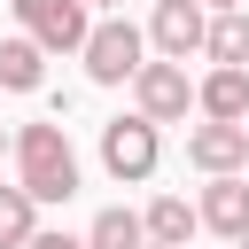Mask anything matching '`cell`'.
<instances>
[{
	"mask_svg": "<svg viewBox=\"0 0 249 249\" xmlns=\"http://www.w3.org/2000/svg\"><path fill=\"white\" fill-rule=\"evenodd\" d=\"M16 187L31 195V202H70L78 195V156H70V140H62V124H23L16 132Z\"/></svg>",
	"mask_w": 249,
	"mask_h": 249,
	"instance_id": "cell-1",
	"label": "cell"
},
{
	"mask_svg": "<svg viewBox=\"0 0 249 249\" xmlns=\"http://www.w3.org/2000/svg\"><path fill=\"white\" fill-rule=\"evenodd\" d=\"M8 8H16L23 39H31L39 54H86V39H93L86 0H8Z\"/></svg>",
	"mask_w": 249,
	"mask_h": 249,
	"instance_id": "cell-2",
	"label": "cell"
},
{
	"mask_svg": "<svg viewBox=\"0 0 249 249\" xmlns=\"http://www.w3.org/2000/svg\"><path fill=\"white\" fill-rule=\"evenodd\" d=\"M101 163H109V179H124V187L156 179V163H163L156 124H148L140 109H132V117H109V124H101Z\"/></svg>",
	"mask_w": 249,
	"mask_h": 249,
	"instance_id": "cell-3",
	"label": "cell"
},
{
	"mask_svg": "<svg viewBox=\"0 0 249 249\" xmlns=\"http://www.w3.org/2000/svg\"><path fill=\"white\" fill-rule=\"evenodd\" d=\"M140 31L124 23V16H109V23H93V39H86V78L93 86H124V78H140Z\"/></svg>",
	"mask_w": 249,
	"mask_h": 249,
	"instance_id": "cell-4",
	"label": "cell"
},
{
	"mask_svg": "<svg viewBox=\"0 0 249 249\" xmlns=\"http://www.w3.org/2000/svg\"><path fill=\"white\" fill-rule=\"evenodd\" d=\"M132 101H140V117H148V124H179V117L195 109V86H187V70H179V62H140Z\"/></svg>",
	"mask_w": 249,
	"mask_h": 249,
	"instance_id": "cell-5",
	"label": "cell"
},
{
	"mask_svg": "<svg viewBox=\"0 0 249 249\" xmlns=\"http://www.w3.org/2000/svg\"><path fill=\"white\" fill-rule=\"evenodd\" d=\"M187 163L195 171H210V179H241V163H249V124H195L187 132Z\"/></svg>",
	"mask_w": 249,
	"mask_h": 249,
	"instance_id": "cell-6",
	"label": "cell"
},
{
	"mask_svg": "<svg viewBox=\"0 0 249 249\" xmlns=\"http://www.w3.org/2000/svg\"><path fill=\"white\" fill-rule=\"evenodd\" d=\"M148 39L163 47V62H187V54H202V39H210V16H202V0H156V23H148Z\"/></svg>",
	"mask_w": 249,
	"mask_h": 249,
	"instance_id": "cell-7",
	"label": "cell"
},
{
	"mask_svg": "<svg viewBox=\"0 0 249 249\" xmlns=\"http://www.w3.org/2000/svg\"><path fill=\"white\" fill-rule=\"evenodd\" d=\"M195 218L210 233H226V241H249V179H210L202 202H195Z\"/></svg>",
	"mask_w": 249,
	"mask_h": 249,
	"instance_id": "cell-8",
	"label": "cell"
},
{
	"mask_svg": "<svg viewBox=\"0 0 249 249\" xmlns=\"http://www.w3.org/2000/svg\"><path fill=\"white\" fill-rule=\"evenodd\" d=\"M195 109L210 124H249V70H210L195 86Z\"/></svg>",
	"mask_w": 249,
	"mask_h": 249,
	"instance_id": "cell-9",
	"label": "cell"
},
{
	"mask_svg": "<svg viewBox=\"0 0 249 249\" xmlns=\"http://www.w3.org/2000/svg\"><path fill=\"white\" fill-rule=\"evenodd\" d=\"M140 226H148V241H156V249H187V233H195L202 218H195V202H187V195H156Z\"/></svg>",
	"mask_w": 249,
	"mask_h": 249,
	"instance_id": "cell-10",
	"label": "cell"
},
{
	"mask_svg": "<svg viewBox=\"0 0 249 249\" xmlns=\"http://www.w3.org/2000/svg\"><path fill=\"white\" fill-rule=\"evenodd\" d=\"M39 78H47V54L16 31V39H0V86L8 93H39Z\"/></svg>",
	"mask_w": 249,
	"mask_h": 249,
	"instance_id": "cell-11",
	"label": "cell"
},
{
	"mask_svg": "<svg viewBox=\"0 0 249 249\" xmlns=\"http://www.w3.org/2000/svg\"><path fill=\"white\" fill-rule=\"evenodd\" d=\"M202 54H210L218 70H249V16H241V8H233V16H210Z\"/></svg>",
	"mask_w": 249,
	"mask_h": 249,
	"instance_id": "cell-12",
	"label": "cell"
},
{
	"mask_svg": "<svg viewBox=\"0 0 249 249\" xmlns=\"http://www.w3.org/2000/svg\"><path fill=\"white\" fill-rule=\"evenodd\" d=\"M86 249H148V226H140L132 210H101V218L86 226Z\"/></svg>",
	"mask_w": 249,
	"mask_h": 249,
	"instance_id": "cell-13",
	"label": "cell"
},
{
	"mask_svg": "<svg viewBox=\"0 0 249 249\" xmlns=\"http://www.w3.org/2000/svg\"><path fill=\"white\" fill-rule=\"evenodd\" d=\"M31 210H39V202H31L23 187H0V249H23V241L39 233V226H31Z\"/></svg>",
	"mask_w": 249,
	"mask_h": 249,
	"instance_id": "cell-14",
	"label": "cell"
},
{
	"mask_svg": "<svg viewBox=\"0 0 249 249\" xmlns=\"http://www.w3.org/2000/svg\"><path fill=\"white\" fill-rule=\"evenodd\" d=\"M23 249H86V241H70V233H31Z\"/></svg>",
	"mask_w": 249,
	"mask_h": 249,
	"instance_id": "cell-15",
	"label": "cell"
},
{
	"mask_svg": "<svg viewBox=\"0 0 249 249\" xmlns=\"http://www.w3.org/2000/svg\"><path fill=\"white\" fill-rule=\"evenodd\" d=\"M202 8H218V16H233V8H241V0H202Z\"/></svg>",
	"mask_w": 249,
	"mask_h": 249,
	"instance_id": "cell-16",
	"label": "cell"
},
{
	"mask_svg": "<svg viewBox=\"0 0 249 249\" xmlns=\"http://www.w3.org/2000/svg\"><path fill=\"white\" fill-rule=\"evenodd\" d=\"M0 148H8V132H0Z\"/></svg>",
	"mask_w": 249,
	"mask_h": 249,
	"instance_id": "cell-17",
	"label": "cell"
},
{
	"mask_svg": "<svg viewBox=\"0 0 249 249\" xmlns=\"http://www.w3.org/2000/svg\"><path fill=\"white\" fill-rule=\"evenodd\" d=\"M233 249H249V241H233Z\"/></svg>",
	"mask_w": 249,
	"mask_h": 249,
	"instance_id": "cell-18",
	"label": "cell"
},
{
	"mask_svg": "<svg viewBox=\"0 0 249 249\" xmlns=\"http://www.w3.org/2000/svg\"><path fill=\"white\" fill-rule=\"evenodd\" d=\"M148 249H156V241H148Z\"/></svg>",
	"mask_w": 249,
	"mask_h": 249,
	"instance_id": "cell-19",
	"label": "cell"
}]
</instances>
